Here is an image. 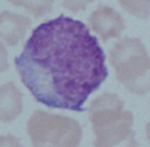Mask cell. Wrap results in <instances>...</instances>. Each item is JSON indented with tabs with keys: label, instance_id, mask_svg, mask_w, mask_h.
<instances>
[{
	"label": "cell",
	"instance_id": "cell-7",
	"mask_svg": "<svg viewBox=\"0 0 150 147\" xmlns=\"http://www.w3.org/2000/svg\"><path fill=\"white\" fill-rule=\"evenodd\" d=\"M23 95L12 81L0 86V122L8 123L22 112Z\"/></svg>",
	"mask_w": 150,
	"mask_h": 147
},
{
	"label": "cell",
	"instance_id": "cell-4",
	"mask_svg": "<svg viewBox=\"0 0 150 147\" xmlns=\"http://www.w3.org/2000/svg\"><path fill=\"white\" fill-rule=\"evenodd\" d=\"M27 131L34 147H77L82 129L72 118L36 110L27 123Z\"/></svg>",
	"mask_w": 150,
	"mask_h": 147
},
{
	"label": "cell",
	"instance_id": "cell-12",
	"mask_svg": "<svg viewBox=\"0 0 150 147\" xmlns=\"http://www.w3.org/2000/svg\"><path fill=\"white\" fill-rule=\"evenodd\" d=\"M146 136L148 142L150 143V122H147L146 125Z\"/></svg>",
	"mask_w": 150,
	"mask_h": 147
},
{
	"label": "cell",
	"instance_id": "cell-6",
	"mask_svg": "<svg viewBox=\"0 0 150 147\" xmlns=\"http://www.w3.org/2000/svg\"><path fill=\"white\" fill-rule=\"evenodd\" d=\"M31 20L24 15L8 11L0 13V39L8 46L19 44L26 36Z\"/></svg>",
	"mask_w": 150,
	"mask_h": 147
},
{
	"label": "cell",
	"instance_id": "cell-2",
	"mask_svg": "<svg viewBox=\"0 0 150 147\" xmlns=\"http://www.w3.org/2000/svg\"><path fill=\"white\" fill-rule=\"evenodd\" d=\"M117 94L104 93L89 106L88 115L96 136L95 147H137L132 129L133 115L124 110Z\"/></svg>",
	"mask_w": 150,
	"mask_h": 147
},
{
	"label": "cell",
	"instance_id": "cell-9",
	"mask_svg": "<svg viewBox=\"0 0 150 147\" xmlns=\"http://www.w3.org/2000/svg\"><path fill=\"white\" fill-rule=\"evenodd\" d=\"M121 6L129 13L145 19L150 15V1H119Z\"/></svg>",
	"mask_w": 150,
	"mask_h": 147
},
{
	"label": "cell",
	"instance_id": "cell-3",
	"mask_svg": "<svg viewBox=\"0 0 150 147\" xmlns=\"http://www.w3.org/2000/svg\"><path fill=\"white\" fill-rule=\"evenodd\" d=\"M117 79L134 94L150 92V57L139 38L125 37L110 51Z\"/></svg>",
	"mask_w": 150,
	"mask_h": 147
},
{
	"label": "cell",
	"instance_id": "cell-1",
	"mask_svg": "<svg viewBox=\"0 0 150 147\" xmlns=\"http://www.w3.org/2000/svg\"><path fill=\"white\" fill-rule=\"evenodd\" d=\"M105 54L82 21L64 14L36 27L14 64L35 100L76 112L108 77Z\"/></svg>",
	"mask_w": 150,
	"mask_h": 147
},
{
	"label": "cell",
	"instance_id": "cell-10",
	"mask_svg": "<svg viewBox=\"0 0 150 147\" xmlns=\"http://www.w3.org/2000/svg\"><path fill=\"white\" fill-rule=\"evenodd\" d=\"M0 147H22L20 138L13 135L0 136Z\"/></svg>",
	"mask_w": 150,
	"mask_h": 147
},
{
	"label": "cell",
	"instance_id": "cell-8",
	"mask_svg": "<svg viewBox=\"0 0 150 147\" xmlns=\"http://www.w3.org/2000/svg\"><path fill=\"white\" fill-rule=\"evenodd\" d=\"M11 3L25 7L35 17H41L51 11L53 1H12Z\"/></svg>",
	"mask_w": 150,
	"mask_h": 147
},
{
	"label": "cell",
	"instance_id": "cell-5",
	"mask_svg": "<svg viewBox=\"0 0 150 147\" xmlns=\"http://www.w3.org/2000/svg\"><path fill=\"white\" fill-rule=\"evenodd\" d=\"M91 29L103 41L117 38L125 28L122 16L109 6L99 5L88 18Z\"/></svg>",
	"mask_w": 150,
	"mask_h": 147
},
{
	"label": "cell",
	"instance_id": "cell-11",
	"mask_svg": "<svg viewBox=\"0 0 150 147\" xmlns=\"http://www.w3.org/2000/svg\"><path fill=\"white\" fill-rule=\"evenodd\" d=\"M9 67L8 62V51L5 45L0 42V74L6 71Z\"/></svg>",
	"mask_w": 150,
	"mask_h": 147
}]
</instances>
